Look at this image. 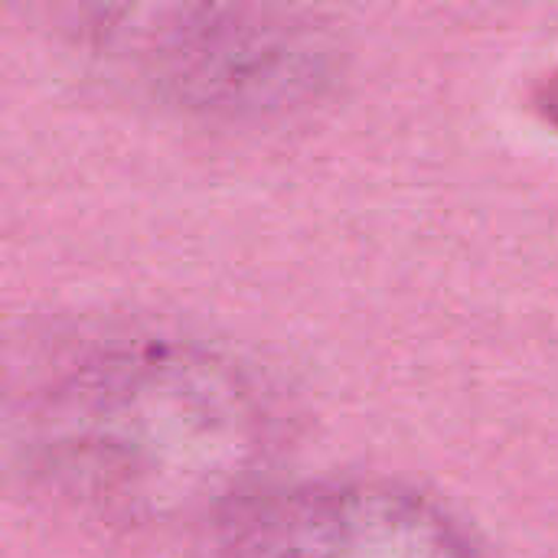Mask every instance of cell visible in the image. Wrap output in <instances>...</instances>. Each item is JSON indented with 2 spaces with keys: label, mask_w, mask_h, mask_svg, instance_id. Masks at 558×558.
<instances>
[{
  "label": "cell",
  "mask_w": 558,
  "mask_h": 558,
  "mask_svg": "<svg viewBox=\"0 0 558 558\" xmlns=\"http://www.w3.org/2000/svg\"><path fill=\"white\" fill-rule=\"evenodd\" d=\"M39 451L78 497L160 520L242 490L265 409L229 363L180 343H111L75 360L36 409Z\"/></svg>",
  "instance_id": "cell-1"
},
{
  "label": "cell",
  "mask_w": 558,
  "mask_h": 558,
  "mask_svg": "<svg viewBox=\"0 0 558 558\" xmlns=\"http://www.w3.org/2000/svg\"><path fill=\"white\" fill-rule=\"evenodd\" d=\"M252 558H477L468 533L428 497L386 481L307 487L275 504Z\"/></svg>",
  "instance_id": "cell-2"
},
{
  "label": "cell",
  "mask_w": 558,
  "mask_h": 558,
  "mask_svg": "<svg viewBox=\"0 0 558 558\" xmlns=\"http://www.w3.org/2000/svg\"><path fill=\"white\" fill-rule=\"evenodd\" d=\"M177 23L144 26L137 36L147 52L167 69L154 82L170 85L183 98L199 95L209 105H248L252 98L268 105L275 92L301 82V65L307 62L311 43L284 23H268L262 13L242 23L232 13L229 23H216L219 13H206L193 23V10H173Z\"/></svg>",
  "instance_id": "cell-3"
}]
</instances>
